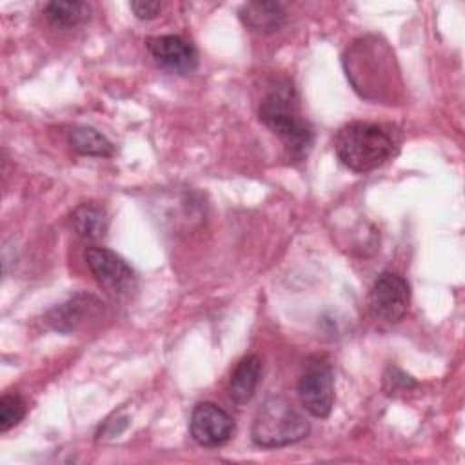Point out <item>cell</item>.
I'll use <instances>...</instances> for the list:
<instances>
[{"mask_svg": "<svg viewBox=\"0 0 465 465\" xmlns=\"http://www.w3.org/2000/svg\"><path fill=\"white\" fill-rule=\"evenodd\" d=\"M347 78L361 98L391 102L400 89L396 60L387 42L376 36H363L352 42L343 54Z\"/></svg>", "mask_w": 465, "mask_h": 465, "instance_id": "cell-1", "label": "cell"}, {"mask_svg": "<svg viewBox=\"0 0 465 465\" xmlns=\"http://www.w3.org/2000/svg\"><path fill=\"white\" fill-rule=\"evenodd\" d=\"M258 116L260 122L283 142L289 156L294 162L307 158L312 147L314 133L311 124L302 118L296 91L287 80H280L269 89L260 102Z\"/></svg>", "mask_w": 465, "mask_h": 465, "instance_id": "cell-2", "label": "cell"}, {"mask_svg": "<svg viewBox=\"0 0 465 465\" xmlns=\"http://www.w3.org/2000/svg\"><path fill=\"white\" fill-rule=\"evenodd\" d=\"M398 140L389 127L376 122L345 124L334 138L338 160L352 173H371L398 154Z\"/></svg>", "mask_w": 465, "mask_h": 465, "instance_id": "cell-3", "label": "cell"}, {"mask_svg": "<svg viewBox=\"0 0 465 465\" xmlns=\"http://www.w3.org/2000/svg\"><path fill=\"white\" fill-rule=\"evenodd\" d=\"M311 430L307 418L283 396L267 398L256 411L251 438L258 447L276 449L302 441Z\"/></svg>", "mask_w": 465, "mask_h": 465, "instance_id": "cell-4", "label": "cell"}, {"mask_svg": "<svg viewBox=\"0 0 465 465\" xmlns=\"http://www.w3.org/2000/svg\"><path fill=\"white\" fill-rule=\"evenodd\" d=\"M411 303L407 280L394 271H383L372 283L367 296L371 316L383 323H398L405 318Z\"/></svg>", "mask_w": 465, "mask_h": 465, "instance_id": "cell-5", "label": "cell"}, {"mask_svg": "<svg viewBox=\"0 0 465 465\" xmlns=\"http://www.w3.org/2000/svg\"><path fill=\"white\" fill-rule=\"evenodd\" d=\"M84 256L94 280L107 294L124 296L134 289V271L114 251L107 247H87Z\"/></svg>", "mask_w": 465, "mask_h": 465, "instance_id": "cell-6", "label": "cell"}, {"mask_svg": "<svg viewBox=\"0 0 465 465\" xmlns=\"http://www.w3.org/2000/svg\"><path fill=\"white\" fill-rule=\"evenodd\" d=\"M298 396L303 409L314 418H327L334 405V376L327 361L316 360L298 380Z\"/></svg>", "mask_w": 465, "mask_h": 465, "instance_id": "cell-7", "label": "cell"}, {"mask_svg": "<svg viewBox=\"0 0 465 465\" xmlns=\"http://www.w3.org/2000/svg\"><path fill=\"white\" fill-rule=\"evenodd\" d=\"M189 432L202 447H220L231 440L234 432V420L220 405L203 401L191 412Z\"/></svg>", "mask_w": 465, "mask_h": 465, "instance_id": "cell-8", "label": "cell"}, {"mask_svg": "<svg viewBox=\"0 0 465 465\" xmlns=\"http://www.w3.org/2000/svg\"><path fill=\"white\" fill-rule=\"evenodd\" d=\"M145 45L153 62L165 71L187 74L198 65V53L194 45L178 35L151 36Z\"/></svg>", "mask_w": 465, "mask_h": 465, "instance_id": "cell-9", "label": "cell"}, {"mask_svg": "<svg viewBox=\"0 0 465 465\" xmlns=\"http://www.w3.org/2000/svg\"><path fill=\"white\" fill-rule=\"evenodd\" d=\"M100 311H102L100 300L94 298L93 294L82 292L51 309L45 316V322L54 331L73 332L91 318H96Z\"/></svg>", "mask_w": 465, "mask_h": 465, "instance_id": "cell-10", "label": "cell"}, {"mask_svg": "<svg viewBox=\"0 0 465 465\" xmlns=\"http://www.w3.org/2000/svg\"><path fill=\"white\" fill-rule=\"evenodd\" d=\"M240 22L254 31V33H274L278 31L287 18V11L280 2H263V0H252L245 2L238 9Z\"/></svg>", "mask_w": 465, "mask_h": 465, "instance_id": "cell-11", "label": "cell"}, {"mask_svg": "<svg viewBox=\"0 0 465 465\" xmlns=\"http://www.w3.org/2000/svg\"><path fill=\"white\" fill-rule=\"evenodd\" d=\"M260 376H262V361L256 354H247L243 356L229 380V396L234 403L243 405L247 401H251V398L256 392V387L260 383Z\"/></svg>", "mask_w": 465, "mask_h": 465, "instance_id": "cell-12", "label": "cell"}, {"mask_svg": "<svg viewBox=\"0 0 465 465\" xmlns=\"http://www.w3.org/2000/svg\"><path fill=\"white\" fill-rule=\"evenodd\" d=\"M67 143L73 151L84 156L109 158L114 154L113 142L89 125H74L67 131Z\"/></svg>", "mask_w": 465, "mask_h": 465, "instance_id": "cell-13", "label": "cell"}, {"mask_svg": "<svg viewBox=\"0 0 465 465\" xmlns=\"http://www.w3.org/2000/svg\"><path fill=\"white\" fill-rule=\"evenodd\" d=\"M71 227L85 240H100L107 234L109 218L104 207L96 203H80L71 213Z\"/></svg>", "mask_w": 465, "mask_h": 465, "instance_id": "cell-14", "label": "cell"}, {"mask_svg": "<svg viewBox=\"0 0 465 465\" xmlns=\"http://www.w3.org/2000/svg\"><path fill=\"white\" fill-rule=\"evenodd\" d=\"M44 15L51 25L60 29H71L89 20L91 7L80 0H67V2L54 0L44 5Z\"/></svg>", "mask_w": 465, "mask_h": 465, "instance_id": "cell-15", "label": "cell"}, {"mask_svg": "<svg viewBox=\"0 0 465 465\" xmlns=\"http://www.w3.org/2000/svg\"><path fill=\"white\" fill-rule=\"evenodd\" d=\"M25 403L18 394H4L0 398V430L7 432L25 416Z\"/></svg>", "mask_w": 465, "mask_h": 465, "instance_id": "cell-16", "label": "cell"}, {"mask_svg": "<svg viewBox=\"0 0 465 465\" xmlns=\"http://www.w3.org/2000/svg\"><path fill=\"white\" fill-rule=\"evenodd\" d=\"M131 11L138 20H153L160 15L162 4L160 2H147V0H133L129 4Z\"/></svg>", "mask_w": 465, "mask_h": 465, "instance_id": "cell-17", "label": "cell"}, {"mask_svg": "<svg viewBox=\"0 0 465 465\" xmlns=\"http://www.w3.org/2000/svg\"><path fill=\"white\" fill-rule=\"evenodd\" d=\"M385 383H391V387H385L387 394H392L396 391H409V385L414 387L416 383L411 380V376L403 374L398 369H389V372L385 374Z\"/></svg>", "mask_w": 465, "mask_h": 465, "instance_id": "cell-18", "label": "cell"}]
</instances>
